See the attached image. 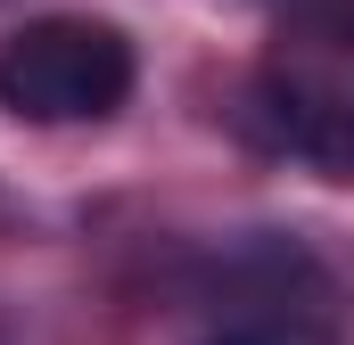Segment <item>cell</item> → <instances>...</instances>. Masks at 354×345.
I'll return each instance as SVG.
<instances>
[{"label":"cell","instance_id":"1","mask_svg":"<svg viewBox=\"0 0 354 345\" xmlns=\"http://www.w3.org/2000/svg\"><path fill=\"white\" fill-rule=\"evenodd\" d=\"M132 99V41L107 17H41L0 50V107L17 124H99Z\"/></svg>","mask_w":354,"mask_h":345},{"label":"cell","instance_id":"2","mask_svg":"<svg viewBox=\"0 0 354 345\" xmlns=\"http://www.w3.org/2000/svg\"><path fill=\"white\" fill-rule=\"evenodd\" d=\"M198 345H338L330 288L297 255H256L223 279V304H214Z\"/></svg>","mask_w":354,"mask_h":345},{"label":"cell","instance_id":"3","mask_svg":"<svg viewBox=\"0 0 354 345\" xmlns=\"http://www.w3.org/2000/svg\"><path fill=\"white\" fill-rule=\"evenodd\" d=\"M248 124H256L264 148H280V157L313 165L322 181L354 189V99H346V90L264 83V90H256V107H248Z\"/></svg>","mask_w":354,"mask_h":345},{"label":"cell","instance_id":"4","mask_svg":"<svg viewBox=\"0 0 354 345\" xmlns=\"http://www.w3.org/2000/svg\"><path fill=\"white\" fill-rule=\"evenodd\" d=\"M322 25H330V33H346V41H354V0H322Z\"/></svg>","mask_w":354,"mask_h":345}]
</instances>
